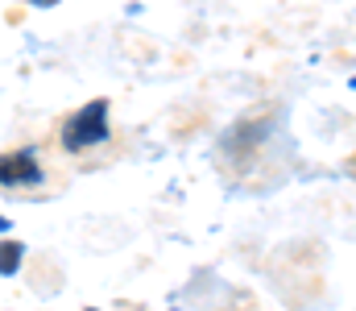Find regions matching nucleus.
<instances>
[{"instance_id":"obj_1","label":"nucleus","mask_w":356,"mask_h":311,"mask_svg":"<svg viewBox=\"0 0 356 311\" xmlns=\"http://www.w3.org/2000/svg\"><path fill=\"white\" fill-rule=\"evenodd\" d=\"M104 137H108V104L104 100L83 104L63 129V145L67 150H88V145H99Z\"/></svg>"},{"instance_id":"obj_2","label":"nucleus","mask_w":356,"mask_h":311,"mask_svg":"<svg viewBox=\"0 0 356 311\" xmlns=\"http://www.w3.org/2000/svg\"><path fill=\"white\" fill-rule=\"evenodd\" d=\"M0 183H4V187H33V183H42V166H38L33 150L4 154V158H0Z\"/></svg>"},{"instance_id":"obj_3","label":"nucleus","mask_w":356,"mask_h":311,"mask_svg":"<svg viewBox=\"0 0 356 311\" xmlns=\"http://www.w3.org/2000/svg\"><path fill=\"white\" fill-rule=\"evenodd\" d=\"M21 257H25V249L17 241H0V274H17Z\"/></svg>"},{"instance_id":"obj_4","label":"nucleus","mask_w":356,"mask_h":311,"mask_svg":"<svg viewBox=\"0 0 356 311\" xmlns=\"http://www.w3.org/2000/svg\"><path fill=\"white\" fill-rule=\"evenodd\" d=\"M353 170H356V162H353Z\"/></svg>"}]
</instances>
